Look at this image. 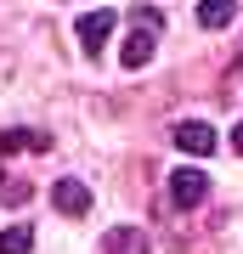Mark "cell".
I'll list each match as a JSON object with an SVG mask.
<instances>
[{
    "mask_svg": "<svg viewBox=\"0 0 243 254\" xmlns=\"http://www.w3.org/2000/svg\"><path fill=\"white\" fill-rule=\"evenodd\" d=\"M159 28H164V17H159L153 6L136 11V28L125 34V46H119V63H125V68H147L153 51H159Z\"/></svg>",
    "mask_w": 243,
    "mask_h": 254,
    "instance_id": "cell-1",
    "label": "cell"
},
{
    "mask_svg": "<svg viewBox=\"0 0 243 254\" xmlns=\"http://www.w3.org/2000/svg\"><path fill=\"white\" fill-rule=\"evenodd\" d=\"M204 198H209V175L204 170H175L170 175V203L175 209H198Z\"/></svg>",
    "mask_w": 243,
    "mask_h": 254,
    "instance_id": "cell-2",
    "label": "cell"
},
{
    "mask_svg": "<svg viewBox=\"0 0 243 254\" xmlns=\"http://www.w3.org/2000/svg\"><path fill=\"white\" fill-rule=\"evenodd\" d=\"M113 23H119L113 11H108V6H96V11H85V17L74 23V34H80V46H85L90 57H96L102 46H108V34H113Z\"/></svg>",
    "mask_w": 243,
    "mask_h": 254,
    "instance_id": "cell-3",
    "label": "cell"
},
{
    "mask_svg": "<svg viewBox=\"0 0 243 254\" xmlns=\"http://www.w3.org/2000/svg\"><path fill=\"white\" fill-rule=\"evenodd\" d=\"M175 147L192 153V158H209L215 153V130H209L204 119H187V125H175Z\"/></svg>",
    "mask_w": 243,
    "mask_h": 254,
    "instance_id": "cell-4",
    "label": "cell"
},
{
    "mask_svg": "<svg viewBox=\"0 0 243 254\" xmlns=\"http://www.w3.org/2000/svg\"><path fill=\"white\" fill-rule=\"evenodd\" d=\"M51 203L63 209L68 220H80L85 209H90V187H85V181H74V175H68V181H57V187H51Z\"/></svg>",
    "mask_w": 243,
    "mask_h": 254,
    "instance_id": "cell-5",
    "label": "cell"
},
{
    "mask_svg": "<svg viewBox=\"0 0 243 254\" xmlns=\"http://www.w3.org/2000/svg\"><path fill=\"white\" fill-rule=\"evenodd\" d=\"M108 254H147V232H136V226H113V232H108Z\"/></svg>",
    "mask_w": 243,
    "mask_h": 254,
    "instance_id": "cell-6",
    "label": "cell"
},
{
    "mask_svg": "<svg viewBox=\"0 0 243 254\" xmlns=\"http://www.w3.org/2000/svg\"><path fill=\"white\" fill-rule=\"evenodd\" d=\"M238 6H243V0H204V6H198V23L204 28H226V23L238 17Z\"/></svg>",
    "mask_w": 243,
    "mask_h": 254,
    "instance_id": "cell-7",
    "label": "cell"
},
{
    "mask_svg": "<svg viewBox=\"0 0 243 254\" xmlns=\"http://www.w3.org/2000/svg\"><path fill=\"white\" fill-rule=\"evenodd\" d=\"M40 147H51L45 136H34V130H6V136H0V153H40Z\"/></svg>",
    "mask_w": 243,
    "mask_h": 254,
    "instance_id": "cell-8",
    "label": "cell"
},
{
    "mask_svg": "<svg viewBox=\"0 0 243 254\" xmlns=\"http://www.w3.org/2000/svg\"><path fill=\"white\" fill-rule=\"evenodd\" d=\"M0 254H34V226H6L0 232Z\"/></svg>",
    "mask_w": 243,
    "mask_h": 254,
    "instance_id": "cell-9",
    "label": "cell"
},
{
    "mask_svg": "<svg viewBox=\"0 0 243 254\" xmlns=\"http://www.w3.org/2000/svg\"><path fill=\"white\" fill-rule=\"evenodd\" d=\"M0 203H28V181H11V175H0Z\"/></svg>",
    "mask_w": 243,
    "mask_h": 254,
    "instance_id": "cell-10",
    "label": "cell"
},
{
    "mask_svg": "<svg viewBox=\"0 0 243 254\" xmlns=\"http://www.w3.org/2000/svg\"><path fill=\"white\" fill-rule=\"evenodd\" d=\"M6 79H11V46L0 40V85H6Z\"/></svg>",
    "mask_w": 243,
    "mask_h": 254,
    "instance_id": "cell-11",
    "label": "cell"
},
{
    "mask_svg": "<svg viewBox=\"0 0 243 254\" xmlns=\"http://www.w3.org/2000/svg\"><path fill=\"white\" fill-rule=\"evenodd\" d=\"M232 153H243V125H232Z\"/></svg>",
    "mask_w": 243,
    "mask_h": 254,
    "instance_id": "cell-12",
    "label": "cell"
}]
</instances>
